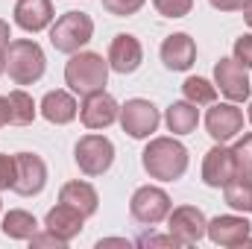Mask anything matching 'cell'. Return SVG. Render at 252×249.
<instances>
[{
    "label": "cell",
    "mask_w": 252,
    "mask_h": 249,
    "mask_svg": "<svg viewBox=\"0 0 252 249\" xmlns=\"http://www.w3.org/2000/svg\"><path fill=\"white\" fill-rule=\"evenodd\" d=\"M232 50H235V59L244 67H252V35H241Z\"/></svg>",
    "instance_id": "f546056e"
},
{
    "label": "cell",
    "mask_w": 252,
    "mask_h": 249,
    "mask_svg": "<svg viewBox=\"0 0 252 249\" xmlns=\"http://www.w3.org/2000/svg\"><path fill=\"white\" fill-rule=\"evenodd\" d=\"M15 24L27 32H41L53 24V3L50 0H18L15 3Z\"/></svg>",
    "instance_id": "e0dca14e"
},
{
    "label": "cell",
    "mask_w": 252,
    "mask_h": 249,
    "mask_svg": "<svg viewBox=\"0 0 252 249\" xmlns=\"http://www.w3.org/2000/svg\"><path fill=\"white\" fill-rule=\"evenodd\" d=\"M205 129L217 144H226L244 129V112L235 103H214L205 115Z\"/></svg>",
    "instance_id": "4fadbf2b"
},
{
    "label": "cell",
    "mask_w": 252,
    "mask_h": 249,
    "mask_svg": "<svg viewBox=\"0 0 252 249\" xmlns=\"http://www.w3.org/2000/svg\"><path fill=\"white\" fill-rule=\"evenodd\" d=\"M82 223H85V217H82L76 208L64 205V202H59L56 208H50L47 217H44V229L53 232L56 238H62L64 244H70V241L82 232Z\"/></svg>",
    "instance_id": "ac0fdd59"
},
{
    "label": "cell",
    "mask_w": 252,
    "mask_h": 249,
    "mask_svg": "<svg viewBox=\"0 0 252 249\" xmlns=\"http://www.w3.org/2000/svg\"><path fill=\"white\" fill-rule=\"evenodd\" d=\"M205 235L211 238V244L217 247H252V223L247 217H235V214H220L214 220H208Z\"/></svg>",
    "instance_id": "8fae6325"
},
{
    "label": "cell",
    "mask_w": 252,
    "mask_h": 249,
    "mask_svg": "<svg viewBox=\"0 0 252 249\" xmlns=\"http://www.w3.org/2000/svg\"><path fill=\"white\" fill-rule=\"evenodd\" d=\"M164 124L173 135H190L199 124V109L190 100H176L170 103V109L164 112Z\"/></svg>",
    "instance_id": "44dd1931"
},
{
    "label": "cell",
    "mask_w": 252,
    "mask_h": 249,
    "mask_svg": "<svg viewBox=\"0 0 252 249\" xmlns=\"http://www.w3.org/2000/svg\"><path fill=\"white\" fill-rule=\"evenodd\" d=\"M6 70V53H0V73Z\"/></svg>",
    "instance_id": "8d00e7d4"
},
{
    "label": "cell",
    "mask_w": 252,
    "mask_h": 249,
    "mask_svg": "<svg viewBox=\"0 0 252 249\" xmlns=\"http://www.w3.org/2000/svg\"><path fill=\"white\" fill-rule=\"evenodd\" d=\"M15 185V156L0 153V190H9Z\"/></svg>",
    "instance_id": "f1b7e54d"
},
{
    "label": "cell",
    "mask_w": 252,
    "mask_h": 249,
    "mask_svg": "<svg viewBox=\"0 0 252 249\" xmlns=\"http://www.w3.org/2000/svg\"><path fill=\"white\" fill-rule=\"evenodd\" d=\"M0 208H3V202H0Z\"/></svg>",
    "instance_id": "f35d334b"
},
{
    "label": "cell",
    "mask_w": 252,
    "mask_h": 249,
    "mask_svg": "<svg viewBox=\"0 0 252 249\" xmlns=\"http://www.w3.org/2000/svg\"><path fill=\"white\" fill-rule=\"evenodd\" d=\"M153 6L164 18H185L193 9V0H153Z\"/></svg>",
    "instance_id": "4316f807"
},
{
    "label": "cell",
    "mask_w": 252,
    "mask_h": 249,
    "mask_svg": "<svg viewBox=\"0 0 252 249\" xmlns=\"http://www.w3.org/2000/svg\"><path fill=\"white\" fill-rule=\"evenodd\" d=\"M0 232H3L9 241H30V238L38 232V220H35L30 211H24V208H12V211L3 217Z\"/></svg>",
    "instance_id": "7402d4cb"
},
{
    "label": "cell",
    "mask_w": 252,
    "mask_h": 249,
    "mask_svg": "<svg viewBox=\"0 0 252 249\" xmlns=\"http://www.w3.org/2000/svg\"><path fill=\"white\" fill-rule=\"evenodd\" d=\"M9 124H15V126H30L32 121H35V103H32V97L27 94V91H12L9 97Z\"/></svg>",
    "instance_id": "cb8c5ba5"
},
{
    "label": "cell",
    "mask_w": 252,
    "mask_h": 249,
    "mask_svg": "<svg viewBox=\"0 0 252 249\" xmlns=\"http://www.w3.org/2000/svg\"><path fill=\"white\" fill-rule=\"evenodd\" d=\"M118 121L124 126V132L129 138H150L158 124H161V115H158V109L150 103V100H141V97H135V100H126V106H121V115H118Z\"/></svg>",
    "instance_id": "52a82bcc"
},
{
    "label": "cell",
    "mask_w": 252,
    "mask_h": 249,
    "mask_svg": "<svg viewBox=\"0 0 252 249\" xmlns=\"http://www.w3.org/2000/svg\"><path fill=\"white\" fill-rule=\"evenodd\" d=\"M214 85H217L220 94L229 97L232 103L250 100L252 82H250V76H247V67L238 62L235 56H232V59H220V62L214 64Z\"/></svg>",
    "instance_id": "9c48e42d"
},
{
    "label": "cell",
    "mask_w": 252,
    "mask_h": 249,
    "mask_svg": "<svg viewBox=\"0 0 252 249\" xmlns=\"http://www.w3.org/2000/svg\"><path fill=\"white\" fill-rule=\"evenodd\" d=\"M47 185V164L35 153H18L15 156V185L12 190L21 196H38Z\"/></svg>",
    "instance_id": "30bf717a"
},
{
    "label": "cell",
    "mask_w": 252,
    "mask_h": 249,
    "mask_svg": "<svg viewBox=\"0 0 252 249\" xmlns=\"http://www.w3.org/2000/svg\"><path fill=\"white\" fill-rule=\"evenodd\" d=\"M44 50L30 38H15L6 47V73L15 85H32L44 76Z\"/></svg>",
    "instance_id": "7a4b0ae2"
},
{
    "label": "cell",
    "mask_w": 252,
    "mask_h": 249,
    "mask_svg": "<svg viewBox=\"0 0 252 249\" xmlns=\"http://www.w3.org/2000/svg\"><path fill=\"white\" fill-rule=\"evenodd\" d=\"M214 9H220V12H238V9H244V3L247 0H208Z\"/></svg>",
    "instance_id": "d6a6232c"
},
{
    "label": "cell",
    "mask_w": 252,
    "mask_h": 249,
    "mask_svg": "<svg viewBox=\"0 0 252 249\" xmlns=\"http://www.w3.org/2000/svg\"><path fill=\"white\" fill-rule=\"evenodd\" d=\"M30 244H32V247H56V249H64V247H67L62 238H56L53 232H44V235H38V232H35V235L30 238Z\"/></svg>",
    "instance_id": "4dcf8cb0"
},
{
    "label": "cell",
    "mask_w": 252,
    "mask_h": 249,
    "mask_svg": "<svg viewBox=\"0 0 252 249\" xmlns=\"http://www.w3.org/2000/svg\"><path fill=\"white\" fill-rule=\"evenodd\" d=\"M232 156H235L238 176H252V132H247V135L232 147Z\"/></svg>",
    "instance_id": "484cf974"
},
{
    "label": "cell",
    "mask_w": 252,
    "mask_h": 249,
    "mask_svg": "<svg viewBox=\"0 0 252 249\" xmlns=\"http://www.w3.org/2000/svg\"><path fill=\"white\" fill-rule=\"evenodd\" d=\"M235 176H238V167H235L232 150L223 147V144H214L202 158V182L208 187H223Z\"/></svg>",
    "instance_id": "5bb4252c"
},
{
    "label": "cell",
    "mask_w": 252,
    "mask_h": 249,
    "mask_svg": "<svg viewBox=\"0 0 252 249\" xmlns=\"http://www.w3.org/2000/svg\"><path fill=\"white\" fill-rule=\"evenodd\" d=\"M64 82L70 85V91L76 94H94V91H103L106 82H109V62L100 56V53H73L70 62L64 64Z\"/></svg>",
    "instance_id": "3957f363"
},
{
    "label": "cell",
    "mask_w": 252,
    "mask_h": 249,
    "mask_svg": "<svg viewBox=\"0 0 252 249\" xmlns=\"http://www.w3.org/2000/svg\"><path fill=\"white\" fill-rule=\"evenodd\" d=\"M9 38H12V32H9V24H6V21H0V53H6V47H9Z\"/></svg>",
    "instance_id": "836d02e7"
},
{
    "label": "cell",
    "mask_w": 252,
    "mask_h": 249,
    "mask_svg": "<svg viewBox=\"0 0 252 249\" xmlns=\"http://www.w3.org/2000/svg\"><path fill=\"white\" fill-rule=\"evenodd\" d=\"M73 161L85 176H103L115 161V144L106 135H82L73 147Z\"/></svg>",
    "instance_id": "5b68a950"
},
{
    "label": "cell",
    "mask_w": 252,
    "mask_h": 249,
    "mask_svg": "<svg viewBox=\"0 0 252 249\" xmlns=\"http://www.w3.org/2000/svg\"><path fill=\"white\" fill-rule=\"evenodd\" d=\"M144 62V47L132 32H121L109 44V67L115 73H135Z\"/></svg>",
    "instance_id": "9a60e30c"
},
{
    "label": "cell",
    "mask_w": 252,
    "mask_h": 249,
    "mask_svg": "<svg viewBox=\"0 0 252 249\" xmlns=\"http://www.w3.org/2000/svg\"><path fill=\"white\" fill-rule=\"evenodd\" d=\"M161 62L167 70H188L196 62V41L188 32H173L161 44Z\"/></svg>",
    "instance_id": "2e32d148"
},
{
    "label": "cell",
    "mask_w": 252,
    "mask_h": 249,
    "mask_svg": "<svg viewBox=\"0 0 252 249\" xmlns=\"http://www.w3.org/2000/svg\"><path fill=\"white\" fill-rule=\"evenodd\" d=\"M250 124H252V103H250Z\"/></svg>",
    "instance_id": "74e56055"
},
{
    "label": "cell",
    "mask_w": 252,
    "mask_h": 249,
    "mask_svg": "<svg viewBox=\"0 0 252 249\" xmlns=\"http://www.w3.org/2000/svg\"><path fill=\"white\" fill-rule=\"evenodd\" d=\"M118 115H121V106L112 94H106V88L85 94V100L79 106V121L85 129H109L118 121Z\"/></svg>",
    "instance_id": "7c38bea8"
},
{
    "label": "cell",
    "mask_w": 252,
    "mask_h": 249,
    "mask_svg": "<svg viewBox=\"0 0 252 249\" xmlns=\"http://www.w3.org/2000/svg\"><path fill=\"white\" fill-rule=\"evenodd\" d=\"M59 202L70 205V208H76L82 217H94L97 208H100V196H97V190L88 185V182H79V179L62 185V190H59Z\"/></svg>",
    "instance_id": "d6986e66"
},
{
    "label": "cell",
    "mask_w": 252,
    "mask_h": 249,
    "mask_svg": "<svg viewBox=\"0 0 252 249\" xmlns=\"http://www.w3.org/2000/svg\"><path fill=\"white\" fill-rule=\"evenodd\" d=\"M9 124V100L0 94V126H6Z\"/></svg>",
    "instance_id": "e575fe53"
},
{
    "label": "cell",
    "mask_w": 252,
    "mask_h": 249,
    "mask_svg": "<svg viewBox=\"0 0 252 249\" xmlns=\"http://www.w3.org/2000/svg\"><path fill=\"white\" fill-rule=\"evenodd\" d=\"M141 164L150 173V179L176 182L188 170V150L176 138H153L141 153Z\"/></svg>",
    "instance_id": "6da1fadb"
},
{
    "label": "cell",
    "mask_w": 252,
    "mask_h": 249,
    "mask_svg": "<svg viewBox=\"0 0 252 249\" xmlns=\"http://www.w3.org/2000/svg\"><path fill=\"white\" fill-rule=\"evenodd\" d=\"M167 229L170 235L182 244V247H193L205 238V229H208V220L205 214L196 208V205H179V208H170L167 214Z\"/></svg>",
    "instance_id": "ba28073f"
},
{
    "label": "cell",
    "mask_w": 252,
    "mask_h": 249,
    "mask_svg": "<svg viewBox=\"0 0 252 249\" xmlns=\"http://www.w3.org/2000/svg\"><path fill=\"white\" fill-rule=\"evenodd\" d=\"M241 12H244V21L252 27V0H247V3H244V9H241Z\"/></svg>",
    "instance_id": "d590c367"
},
{
    "label": "cell",
    "mask_w": 252,
    "mask_h": 249,
    "mask_svg": "<svg viewBox=\"0 0 252 249\" xmlns=\"http://www.w3.org/2000/svg\"><path fill=\"white\" fill-rule=\"evenodd\" d=\"M182 94H185V100H190L193 106H211L217 100V85H211L202 76H188L182 82Z\"/></svg>",
    "instance_id": "d4e9b609"
},
{
    "label": "cell",
    "mask_w": 252,
    "mask_h": 249,
    "mask_svg": "<svg viewBox=\"0 0 252 249\" xmlns=\"http://www.w3.org/2000/svg\"><path fill=\"white\" fill-rule=\"evenodd\" d=\"M103 3V9L109 12V15H115V18H129V15H135L147 0H100Z\"/></svg>",
    "instance_id": "83f0119b"
},
{
    "label": "cell",
    "mask_w": 252,
    "mask_h": 249,
    "mask_svg": "<svg viewBox=\"0 0 252 249\" xmlns=\"http://www.w3.org/2000/svg\"><path fill=\"white\" fill-rule=\"evenodd\" d=\"M223 199L229 208L252 214V176H235L232 182L223 185Z\"/></svg>",
    "instance_id": "603a6c76"
},
{
    "label": "cell",
    "mask_w": 252,
    "mask_h": 249,
    "mask_svg": "<svg viewBox=\"0 0 252 249\" xmlns=\"http://www.w3.org/2000/svg\"><path fill=\"white\" fill-rule=\"evenodd\" d=\"M138 244H141V247H182L173 235H164V238H161V235H147V238H141Z\"/></svg>",
    "instance_id": "1f68e13d"
},
{
    "label": "cell",
    "mask_w": 252,
    "mask_h": 249,
    "mask_svg": "<svg viewBox=\"0 0 252 249\" xmlns=\"http://www.w3.org/2000/svg\"><path fill=\"white\" fill-rule=\"evenodd\" d=\"M170 208H173V202H170L167 190H161V187H156V185L138 187L132 193V199H129V214L141 226H156V223L167 220Z\"/></svg>",
    "instance_id": "8992f818"
},
{
    "label": "cell",
    "mask_w": 252,
    "mask_h": 249,
    "mask_svg": "<svg viewBox=\"0 0 252 249\" xmlns=\"http://www.w3.org/2000/svg\"><path fill=\"white\" fill-rule=\"evenodd\" d=\"M94 35V21L85 12H64L62 18H56V24L50 27V44L59 53H79Z\"/></svg>",
    "instance_id": "277c9868"
},
{
    "label": "cell",
    "mask_w": 252,
    "mask_h": 249,
    "mask_svg": "<svg viewBox=\"0 0 252 249\" xmlns=\"http://www.w3.org/2000/svg\"><path fill=\"white\" fill-rule=\"evenodd\" d=\"M38 109H41L44 121H50V124H56V126L70 124L79 115V106H76V100L67 91H47Z\"/></svg>",
    "instance_id": "ffe728a7"
}]
</instances>
